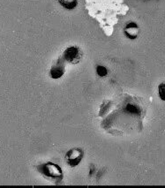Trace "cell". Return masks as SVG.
I'll return each mask as SVG.
<instances>
[{
    "mask_svg": "<svg viewBox=\"0 0 165 188\" xmlns=\"http://www.w3.org/2000/svg\"><path fill=\"white\" fill-rule=\"evenodd\" d=\"M65 57H66L67 60H70V61H72V60H75L76 57H79V52H78V50L76 48H69L66 50L65 52Z\"/></svg>",
    "mask_w": 165,
    "mask_h": 188,
    "instance_id": "6da1fadb",
    "label": "cell"
},
{
    "mask_svg": "<svg viewBox=\"0 0 165 188\" xmlns=\"http://www.w3.org/2000/svg\"><path fill=\"white\" fill-rule=\"evenodd\" d=\"M159 91H160L159 95L161 99L164 101L165 100V84H161L159 86Z\"/></svg>",
    "mask_w": 165,
    "mask_h": 188,
    "instance_id": "7a4b0ae2",
    "label": "cell"
},
{
    "mask_svg": "<svg viewBox=\"0 0 165 188\" xmlns=\"http://www.w3.org/2000/svg\"><path fill=\"white\" fill-rule=\"evenodd\" d=\"M97 73L100 75V76H104V75H106L107 74V71H106V68H104V67H102V66H99L98 68H97Z\"/></svg>",
    "mask_w": 165,
    "mask_h": 188,
    "instance_id": "3957f363",
    "label": "cell"
}]
</instances>
